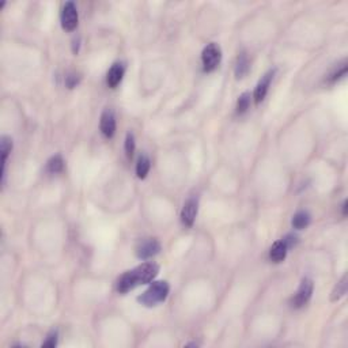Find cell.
<instances>
[{
    "label": "cell",
    "mask_w": 348,
    "mask_h": 348,
    "mask_svg": "<svg viewBox=\"0 0 348 348\" xmlns=\"http://www.w3.org/2000/svg\"><path fill=\"white\" fill-rule=\"evenodd\" d=\"M158 272H160V267L155 263H144L142 266L136 267L135 269L125 272L124 275L118 277L116 289L118 293L125 294L132 289H135L136 286L153 282L158 275Z\"/></svg>",
    "instance_id": "obj_1"
},
{
    "label": "cell",
    "mask_w": 348,
    "mask_h": 348,
    "mask_svg": "<svg viewBox=\"0 0 348 348\" xmlns=\"http://www.w3.org/2000/svg\"><path fill=\"white\" fill-rule=\"evenodd\" d=\"M169 295V284L166 282H154L144 293H143L137 301L147 307L157 306L158 303L163 302Z\"/></svg>",
    "instance_id": "obj_2"
},
{
    "label": "cell",
    "mask_w": 348,
    "mask_h": 348,
    "mask_svg": "<svg viewBox=\"0 0 348 348\" xmlns=\"http://www.w3.org/2000/svg\"><path fill=\"white\" fill-rule=\"evenodd\" d=\"M220 59H222V52L218 44H214V42L208 44L201 54V63H203L204 71H214L220 63Z\"/></svg>",
    "instance_id": "obj_3"
},
{
    "label": "cell",
    "mask_w": 348,
    "mask_h": 348,
    "mask_svg": "<svg viewBox=\"0 0 348 348\" xmlns=\"http://www.w3.org/2000/svg\"><path fill=\"white\" fill-rule=\"evenodd\" d=\"M78 21H79V15H78V8L75 6V3L68 1L65 3L61 11V26L63 29L67 31H72L77 29Z\"/></svg>",
    "instance_id": "obj_4"
},
{
    "label": "cell",
    "mask_w": 348,
    "mask_h": 348,
    "mask_svg": "<svg viewBox=\"0 0 348 348\" xmlns=\"http://www.w3.org/2000/svg\"><path fill=\"white\" fill-rule=\"evenodd\" d=\"M313 282L312 279L309 277H305L302 279L301 284H299V289L296 291L295 294L294 299H293V306L294 307H302L306 305L307 302L310 301L313 294Z\"/></svg>",
    "instance_id": "obj_5"
},
{
    "label": "cell",
    "mask_w": 348,
    "mask_h": 348,
    "mask_svg": "<svg viewBox=\"0 0 348 348\" xmlns=\"http://www.w3.org/2000/svg\"><path fill=\"white\" fill-rule=\"evenodd\" d=\"M197 207H199V201L196 197H190L185 201L183 210H181V222L184 226H187V227L193 226L196 215H197Z\"/></svg>",
    "instance_id": "obj_6"
},
{
    "label": "cell",
    "mask_w": 348,
    "mask_h": 348,
    "mask_svg": "<svg viewBox=\"0 0 348 348\" xmlns=\"http://www.w3.org/2000/svg\"><path fill=\"white\" fill-rule=\"evenodd\" d=\"M161 245L160 242L154 238H148L146 241L140 242L136 248V256L139 259H148V257H153L155 254L160 253Z\"/></svg>",
    "instance_id": "obj_7"
},
{
    "label": "cell",
    "mask_w": 348,
    "mask_h": 348,
    "mask_svg": "<svg viewBox=\"0 0 348 348\" xmlns=\"http://www.w3.org/2000/svg\"><path fill=\"white\" fill-rule=\"evenodd\" d=\"M275 72H276V70L268 71L264 77L260 79V82L257 83L256 90H254V102H256V104H260L261 101H264L267 93H268V90H269V86H271V82L272 79H273Z\"/></svg>",
    "instance_id": "obj_8"
},
{
    "label": "cell",
    "mask_w": 348,
    "mask_h": 348,
    "mask_svg": "<svg viewBox=\"0 0 348 348\" xmlns=\"http://www.w3.org/2000/svg\"><path fill=\"white\" fill-rule=\"evenodd\" d=\"M100 128L102 135L107 137V139L114 136V134H116V118H114V114L110 110H105L102 113Z\"/></svg>",
    "instance_id": "obj_9"
},
{
    "label": "cell",
    "mask_w": 348,
    "mask_h": 348,
    "mask_svg": "<svg viewBox=\"0 0 348 348\" xmlns=\"http://www.w3.org/2000/svg\"><path fill=\"white\" fill-rule=\"evenodd\" d=\"M124 72H125V65L123 64V63H114V64L112 65V68H110L109 72H107V86L112 87V89H114L118 83L121 82V79H123V77H124Z\"/></svg>",
    "instance_id": "obj_10"
},
{
    "label": "cell",
    "mask_w": 348,
    "mask_h": 348,
    "mask_svg": "<svg viewBox=\"0 0 348 348\" xmlns=\"http://www.w3.org/2000/svg\"><path fill=\"white\" fill-rule=\"evenodd\" d=\"M287 250H289V246L284 242V240L276 241L272 245L271 249H269V259L273 263H282L286 259V256H287Z\"/></svg>",
    "instance_id": "obj_11"
},
{
    "label": "cell",
    "mask_w": 348,
    "mask_h": 348,
    "mask_svg": "<svg viewBox=\"0 0 348 348\" xmlns=\"http://www.w3.org/2000/svg\"><path fill=\"white\" fill-rule=\"evenodd\" d=\"M310 215H309V213H306V211H298V213L295 214L294 216H293V226H294L295 229H298V230H302V229H306L307 226L310 224Z\"/></svg>",
    "instance_id": "obj_12"
},
{
    "label": "cell",
    "mask_w": 348,
    "mask_h": 348,
    "mask_svg": "<svg viewBox=\"0 0 348 348\" xmlns=\"http://www.w3.org/2000/svg\"><path fill=\"white\" fill-rule=\"evenodd\" d=\"M346 293H347V275H344L342 277V280L335 286V289H333L332 294H330V301H339L340 298H343L346 295Z\"/></svg>",
    "instance_id": "obj_13"
},
{
    "label": "cell",
    "mask_w": 348,
    "mask_h": 348,
    "mask_svg": "<svg viewBox=\"0 0 348 348\" xmlns=\"http://www.w3.org/2000/svg\"><path fill=\"white\" fill-rule=\"evenodd\" d=\"M249 71V60L246 57V54H241L238 56L236 63V77L240 79V78H243Z\"/></svg>",
    "instance_id": "obj_14"
},
{
    "label": "cell",
    "mask_w": 348,
    "mask_h": 348,
    "mask_svg": "<svg viewBox=\"0 0 348 348\" xmlns=\"http://www.w3.org/2000/svg\"><path fill=\"white\" fill-rule=\"evenodd\" d=\"M150 167H151V162L148 160V157L146 155H142L139 160H137V163H136V174L139 178H146L147 177L148 171H150Z\"/></svg>",
    "instance_id": "obj_15"
},
{
    "label": "cell",
    "mask_w": 348,
    "mask_h": 348,
    "mask_svg": "<svg viewBox=\"0 0 348 348\" xmlns=\"http://www.w3.org/2000/svg\"><path fill=\"white\" fill-rule=\"evenodd\" d=\"M64 167V161L61 158V155H54L51 160L48 161L47 169L49 173H59Z\"/></svg>",
    "instance_id": "obj_16"
},
{
    "label": "cell",
    "mask_w": 348,
    "mask_h": 348,
    "mask_svg": "<svg viewBox=\"0 0 348 348\" xmlns=\"http://www.w3.org/2000/svg\"><path fill=\"white\" fill-rule=\"evenodd\" d=\"M249 105H250V94L249 93H243V94L240 95L238 102H237V112L240 113V114L245 113L249 109Z\"/></svg>",
    "instance_id": "obj_17"
},
{
    "label": "cell",
    "mask_w": 348,
    "mask_h": 348,
    "mask_svg": "<svg viewBox=\"0 0 348 348\" xmlns=\"http://www.w3.org/2000/svg\"><path fill=\"white\" fill-rule=\"evenodd\" d=\"M347 75V64L344 63L343 64L342 68H337L336 71H333L332 74L329 75V82H336V80H339V79H342V78H344Z\"/></svg>",
    "instance_id": "obj_18"
},
{
    "label": "cell",
    "mask_w": 348,
    "mask_h": 348,
    "mask_svg": "<svg viewBox=\"0 0 348 348\" xmlns=\"http://www.w3.org/2000/svg\"><path fill=\"white\" fill-rule=\"evenodd\" d=\"M134 151H135V136L128 134L125 137V153L128 157H132Z\"/></svg>",
    "instance_id": "obj_19"
},
{
    "label": "cell",
    "mask_w": 348,
    "mask_h": 348,
    "mask_svg": "<svg viewBox=\"0 0 348 348\" xmlns=\"http://www.w3.org/2000/svg\"><path fill=\"white\" fill-rule=\"evenodd\" d=\"M79 82H80V77H79L78 74H75V72L68 74V75L65 77V84H67L68 89H74Z\"/></svg>",
    "instance_id": "obj_20"
},
{
    "label": "cell",
    "mask_w": 348,
    "mask_h": 348,
    "mask_svg": "<svg viewBox=\"0 0 348 348\" xmlns=\"http://www.w3.org/2000/svg\"><path fill=\"white\" fill-rule=\"evenodd\" d=\"M56 344H57V332H52V333H49L47 342L42 343V347L54 348L56 347Z\"/></svg>",
    "instance_id": "obj_21"
},
{
    "label": "cell",
    "mask_w": 348,
    "mask_h": 348,
    "mask_svg": "<svg viewBox=\"0 0 348 348\" xmlns=\"http://www.w3.org/2000/svg\"><path fill=\"white\" fill-rule=\"evenodd\" d=\"M343 215H344V216L347 215V201L343 203Z\"/></svg>",
    "instance_id": "obj_22"
}]
</instances>
